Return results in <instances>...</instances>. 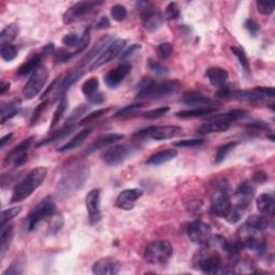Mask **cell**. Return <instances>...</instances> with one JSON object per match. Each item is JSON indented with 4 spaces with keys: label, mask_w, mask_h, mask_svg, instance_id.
I'll return each mask as SVG.
<instances>
[{
    "label": "cell",
    "mask_w": 275,
    "mask_h": 275,
    "mask_svg": "<svg viewBox=\"0 0 275 275\" xmlns=\"http://www.w3.org/2000/svg\"><path fill=\"white\" fill-rule=\"evenodd\" d=\"M180 87V82L176 80L155 81L152 79H144L139 84L137 99L157 100L174 94Z\"/></svg>",
    "instance_id": "cell-1"
},
{
    "label": "cell",
    "mask_w": 275,
    "mask_h": 275,
    "mask_svg": "<svg viewBox=\"0 0 275 275\" xmlns=\"http://www.w3.org/2000/svg\"><path fill=\"white\" fill-rule=\"evenodd\" d=\"M47 169L45 167H37L24 178L21 182L17 183L14 187L13 194L11 196V202H20L27 199L38 189L46 179Z\"/></svg>",
    "instance_id": "cell-2"
},
{
    "label": "cell",
    "mask_w": 275,
    "mask_h": 275,
    "mask_svg": "<svg viewBox=\"0 0 275 275\" xmlns=\"http://www.w3.org/2000/svg\"><path fill=\"white\" fill-rule=\"evenodd\" d=\"M228 183L222 180L213 184L211 189L210 213L214 216L226 218L231 210V200L229 197Z\"/></svg>",
    "instance_id": "cell-3"
},
{
    "label": "cell",
    "mask_w": 275,
    "mask_h": 275,
    "mask_svg": "<svg viewBox=\"0 0 275 275\" xmlns=\"http://www.w3.org/2000/svg\"><path fill=\"white\" fill-rule=\"evenodd\" d=\"M88 176V169L86 167H78L69 171L56 188V194L58 197H68L73 193L80 189Z\"/></svg>",
    "instance_id": "cell-4"
},
{
    "label": "cell",
    "mask_w": 275,
    "mask_h": 275,
    "mask_svg": "<svg viewBox=\"0 0 275 275\" xmlns=\"http://www.w3.org/2000/svg\"><path fill=\"white\" fill-rule=\"evenodd\" d=\"M144 259L151 265L164 266L173 256V246L169 241H153L144 250Z\"/></svg>",
    "instance_id": "cell-5"
},
{
    "label": "cell",
    "mask_w": 275,
    "mask_h": 275,
    "mask_svg": "<svg viewBox=\"0 0 275 275\" xmlns=\"http://www.w3.org/2000/svg\"><path fill=\"white\" fill-rule=\"evenodd\" d=\"M56 214V204L51 196H47L37 204L34 210L28 214L26 219V227L28 231H34L41 222L53 217Z\"/></svg>",
    "instance_id": "cell-6"
},
{
    "label": "cell",
    "mask_w": 275,
    "mask_h": 275,
    "mask_svg": "<svg viewBox=\"0 0 275 275\" xmlns=\"http://www.w3.org/2000/svg\"><path fill=\"white\" fill-rule=\"evenodd\" d=\"M183 134V129L179 126H152L133 133V138L138 140L153 139L157 141L169 140Z\"/></svg>",
    "instance_id": "cell-7"
},
{
    "label": "cell",
    "mask_w": 275,
    "mask_h": 275,
    "mask_svg": "<svg viewBox=\"0 0 275 275\" xmlns=\"http://www.w3.org/2000/svg\"><path fill=\"white\" fill-rule=\"evenodd\" d=\"M48 80V70L45 66H40L37 68L30 78L28 79L25 86L23 87V96L26 100H32L36 96H38L40 91L43 89Z\"/></svg>",
    "instance_id": "cell-8"
},
{
    "label": "cell",
    "mask_w": 275,
    "mask_h": 275,
    "mask_svg": "<svg viewBox=\"0 0 275 275\" xmlns=\"http://www.w3.org/2000/svg\"><path fill=\"white\" fill-rule=\"evenodd\" d=\"M132 153L133 148L131 145L115 144L111 145L102 153L101 159L108 166H118V164L123 163Z\"/></svg>",
    "instance_id": "cell-9"
},
{
    "label": "cell",
    "mask_w": 275,
    "mask_h": 275,
    "mask_svg": "<svg viewBox=\"0 0 275 275\" xmlns=\"http://www.w3.org/2000/svg\"><path fill=\"white\" fill-rule=\"evenodd\" d=\"M186 234L188 239L194 244L203 246L211 239L212 227L210 226V224L200 221V219H197V221H195L188 225Z\"/></svg>",
    "instance_id": "cell-10"
},
{
    "label": "cell",
    "mask_w": 275,
    "mask_h": 275,
    "mask_svg": "<svg viewBox=\"0 0 275 275\" xmlns=\"http://www.w3.org/2000/svg\"><path fill=\"white\" fill-rule=\"evenodd\" d=\"M103 2L100 1H80L77 2L67 10L63 15V21L65 24H72L83 20V18L88 15L97 5H100Z\"/></svg>",
    "instance_id": "cell-11"
},
{
    "label": "cell",
    "mask_w": 275,
    "mask_h": 275,
    "mask_svg": "<svg viewBox=\"0 0 275 275\" xmlns=\"http://www.w3.org/2000/svg\"><path fill=\"white\" fill-rule=\"evenodd\" d=\"M33 137L27 138L21 142L15 148L9 152V154L5 156L3 160L4 167H21L24 163H26L28 159L27 152L33 144Z\"/></svg>",
    "instance_id": "cell-12"
},
{
    "label": "cell",
    "mask_w": 275,
    "mask_h": 275,
    "mask_svg": "<svg viewBox=\"0 0 275 275\" xmlns=\"http://www.w3.org/2000/svg\"><path fill=\"white\" fill-rule=\"evenodd\" d=\"M54 50V44L48 43L40 52H37L33 54L32 56L28 57L25 63H23L16 71V76L18 77H25L29 73H33L37 68H39L41 66V62L43 60L48 54H51Z\"/></svg>",
    "instance_id": "cell-13"
},
{
    "label": "cell",
    "mask_w": 275,
    "mask_h": 275,
    "mask_svg": "<svg viewBox=\"0 0 275 275\" xmlns=\"http://www.w3.org/2000/svg\"><path fill=\"white\" fill-rule=\"evenodd\" d=\"M127 43V41L124 39H118L114 40L111 44H110L103 53L98 57L95 62L90 65L89 67V71H94L97 70L98 68H100L103 65H106L108 63L111 62L114 58H116L118 56L123 53L124 47Z\"/></svg>",
    "instance_id": "cell-14"
},
{
    "label": "cell",
    "mask_w": 275,
    "mask_h": 275,
    "mask_svg": "<svg viewBox=\"0 0 275 275\" xmlns=\"http://www.w3.org/2000/svg\"><path fill=\"white\" fill-rule=\"evenodd\" d=\"M140 16H141V21L143 23L144 28L150 33L157 32L162 26L164 20L163 14L160 11H158L148 4H146V7L141 9Z\"/></svg>",
    "instance_id": "cell-15"
},
{
    "label": "cell",
    "mask_w": 275,
    "mask_h": 275,
    "mask_svg": "<svg viewBox=\"0 0 275 275\" xmlns=\"http://www.w3.org/2000/svg\"><path fill=\"white\" fill-rule=\"evenodd\" d=\"M254 196H255V188L253 184L249 181H244L236 189V193H235L236 204L234 205L245 211L247 209V206L250 204V202H252Z\"/></svg>",
    "instance_id": "cell-16"
},
{
    "label": "cell",
    "mask_w": 275,
    "mask_h": 275,
    "mask_svg": "<svg viewBox=\"0 0 275 275\" xmlns=\"http://www.w3.org/2000/svg\"><path fill=\"white\" fill-rule=\"evenodd\" d=\"M85 204H86L88 211V219L91 224H97L101 219L100 211V191L98 188L91 189L86 195L85 198Z\"/></svg>",
    "instance_id": "cell-17"
},
{
    "label": "cell",
    "mask_w": 275,
    "mask_h": 275,
    "mask_svg": "<svg viewBox=\"0 0 275 275\" xmlns=\"http://www.w3.org/2000/svg\"><path fill=\"white\" fill-rule=\"evenodd\" d=\"M113 41H114V37H112V36H105V37H102V38H100L96 42L95 45L87 52V54L81 59V62H80V64H79L78 68L83 69L88 63L93 62V60L95 62V60L100 56V55L103 53V51H105Z\"/></svg>",
    "instance_id": "cell-18"
},
{
    "label": "cell",
    "mask_w": 275,
    "mask_h": 275,
    "mask_svg": "<svg viewBox=\"0 0 275 275\" xmlns=\"http://www.w3.org/2000/svg\"><path fill=\"white\" fill-rule=\"evenodd\" d=\"M131 64L124 63L116 67L115 69L109 71L105 77V83L110 88H116L125 81V79L131 72Z\"/></svg>",
    "instance_id": "cell-19"
},
{
    "label": "cell",
    "mask_w": 275,
    "mask_h": 275,
    "mask_svg": "<svg viewBox=\"0 0 275 275\" xmlns=\"http://www.w3.org/2000/svg\"><path fill=\"white\" fill-rule=\"evenodd\" d=\"M143 195V192L139 188H131V189H125L121 192L118 198L115 200V206L118 207L120 210L129 211L132 210L134 204L140 199V197Z\"/></svg>",
    "instance_id": "cell-20"
},
{
    "label": "cell",
    "mask_w": 275,
    "mask_h": 275,
    "mask_svg": "<svg viewBox=\"0 0 275 275\" xmlns=\"http://www.w3.org/2000/svg\"><path fill=\"white\" fill-rule=\"evenodd\" d=\"M120 262L113 257H105L93 265V273L96 275H114L120 271Z\"/></svg>",
    "instance_id": "cell-21"
},
{
    "label": "cell",
    "mask_w": 275,
    "mask_h": 275,
    "mask_svg": "<svg viewBox=\"0 0 275 275\" xmlns=\"http://www.w3.org/2000/svg\"><path fill=\"white\" fill-rule=\"evenodd\" d=\"M180 102L185 106H191L194 108H205L214 106V101L211 98L197 93V91H187V93L183 94L180 98Z\"/></svg>",
    "instance_id": "cell-22"
},
{
    "label": "cell",
    "mask_w": 275,
    "mask_h": 275,
    "mask_svg": "<svg viewBox=\"0 0 275 275\" xmlns=\"http://www.w3.org/2000/svg\"><path fill=\"white\" fill-rule=\"evenodd\" d=\"M124 138L123 133H110V134H106V136H102L100 138H98L95 142L91 143L88 149L85 151V154H91V153L97 152L99 150H102L105 148H108V146L114 145L115 143H118V141H120L121 139Z\"/></svg>",
    "instance_id": "cell-23"
},
{
    "label": "cell",
    "mask_w": 275,
    "mask_h": 275,
    "mask_svg": "<svg viewBox=\"0 0 275 275\" xmlns=\"http://www.w3.org/2000/svg\"><path fill=\"white\" fill-rule=\"evenodd\" d=\"M205 77L213 86L222 87L224 85H226V82L228 81L229 75L227 70L221 68V67H213V68L207 69Z\"/></svg>",
    "instance_id": "cell-24"
},
{
    "label": "cell",
    "mask_w": 275,
    "mask_h": 275,
    "mask_svg": "<svg viewBox=\"0 0 275 275\" xmlns=\"http://www.w3.org/2000/svg\"><path fill=\"white\" fill-rule=\"evenodd\" d=\"M176 156H178V151L173 149L162 150L155 153V154H153L149 159L146 160V164H148V166H159V164L166 163L174 159Z\"/></svg>",
    "instance_id": "cell-25"
},
{
    "label": "cell",
    "mask_w": 275,
    "mask_h": 275,
    "mask_svg": "<svg viewBox=\"0 0 275 275\" xmlns=\"http://www.w3.org/2000/svg\"><path fill=\"white\" fill-rule=\"evenodd\" d=\"M257 210L261 213V215L272 216L274 213V197L271 194H261L256 199Z\"/></svg>",
    "instance_id": "cell-26"
},
{
    "label": "cell",
    "mask_w": 275,
    "mask_h": 275,
    "mask_svg": "<svg viewBox=\"0 0 275 275\" xmlns=\"http://www.w3.org/2000/svg\"><path fill=\"white\" fill-rule=\"evenodd\" d=\"M229 128H230V124L225 123V121L209 119V121H206V123L199 127L198 133L210 134V133H216V132H224V131H227Z\"/></svg>",
    "instance_id": "cell-27"
},
{
    "label": "cell",
    "mask_w": 275,
    "mask_h": 275,
    "mask_svg": "<svg viewBox=\"0 0 275 275\" xmlns=\"http://www.w3.org/2000/svg\"><path fill=\"white\" fill-rule=\"evenodd\" d=\"M91 131H93L91 128H85V129L81 130L80 132H78L77 136H75V138H72L68 143L60 146L57 151L58 152H68V151H72V150L79 148V146H81L84 143L85 140L89 137Z\"/></svg>",
    "instance_id": "cell-28"
},
{
    "label": "cell",
    "mask_w": 275,
    "mask_h": 275,
    "mask_svg": "<svg viewBox=\"0 0 275 275\" xmlns=\"http://www.w3.org/2000/svg\"><path fill=\"white\" fill-rule=\"evenodd\" d=\"M246 115H247V111H245V110L236 109V110H231V111L225 112V113H219V114L213 115L210 119L222 120V121H225V123L231 124L232 121L244 118Z\"/></svg>",
    "instance_id": "cell-29"
},
{
    "label": "cell",
    "mask_w": 275,
    "mask_h": 275,
    "mask_svg": "<svg viewBox=\"0 0 275 275\" xmlns=\"http://www.w3.org/2000/svg\"><path fill=\"white\" fill-rule=\"evenodd\" d=\"M21 100L16 99L9 103H1V124H4L15 115L20 113Z\"/></svg>",
    "instance_id": "cell-30"
},
{
    "label": "cell",
    "mask_w": 275,
    "mask_h": 275,
    "mask_svg": "<svg viewBox=\"0 0 275 275\" xmlns=\"http://www.w3.org/2000/svg\"><path fill=\"white\" fill-rule=\"evenodd\" d=\"M215 107H205V108H195L193 110H186V111H180L176 113V118H200V116L210 115L214 112H216Z\"/></svg>",
    "instance_id": "cell-31"
},
{
    "label": "cell",
    "mask_w": 275,
    "mask_h": 275,
    "mask_svg": "<svg viewBox=\"0 0 275 275\" xmlns=\"http://www.w3.org/2000/svg\"><path fill=\"white\" fill-rule=\"evenodd\" d=\"M12 239H13V227L12 226L2 227L1 236H0V256L1 258H3L5 253L8 252Z\"/></svg>",
    "instance_id": "cell-32"
},
{
    "label": "cell",
    "mask_w": 275,
    "mask_h": 275,
    "mask_svg": "<svg viewBox=\"0 0 275 275\" xmlns=\"http://www.w3.org/2000/svg\"><path fill=\"white\" fill-rule=\"evenodd\" d=\"M75 128H76V126H70V125H65L64 124V126L60 128V129H58L56 132H54L51 137L46 138L45 140H42L41 142L37 144V148H40V146H43V145H46V144L51 143V142L57 141V140L68 137L69 134H71V132L75 130Z\"/></svg>",
    "instance_id": "cell-33"
},
{
    "label": "cell",
    "mask_w": 275,
    "mask_h": 275,
    "mask_svg": "<svg viewBox=\"0 0 275 275\" xmlns=\"http://www.w3.org/2000/svg\"><path fill=\"white\" fill-rule=\"evenodd\" d=\"M18 34H20V27H18L17 24H9L0 34V42H1V44L11 43L12 41H14L17 38Z\"/></svg>",
    "instance_id": "cell-34"
},
{
    "label": "cell",
    "mask_w": 275,
    "mask_h": 275,
    "mask_svg": "<svg viewBox=\"0 0 275 275\" xmlns=\"http://www.w3.org/2000/svg\"><path fill=\"white\" fill-rule=\"evenodd\" d=\"M244 225L259 231H265L269 227V219L265 215H252L249 216Z\"/></svg>",
    "instance_id": "cell-35"
},
{
    "label": "cell",
    "mask_w": 275,
    "mask_h": 275,
    "mask_svg": "<svg viewBox=\"0 0 275 275\" xmlns=\"http://www.w3.org/2000/svg\"><path fill=\"white\" fill-rule=\"evenodd\" d=\"M67 107H68V99H67V96H64L59 99L58 106H57L56 110H55L53 118H52V123L50 126V130L54 129V128L58 125L59 121L63 119L65 112L67 111Z\"/></svg>",
    "instance_id": "cell-36"
},
{
    "label": "cell",
    "mask_w": 275,
    "mask_h": 275,
    "mask_svg": "<svg viewBox=\"0 0 275 275\" xmlns=\"http://www.w3.org/2000/svg\"><path fill=\"white\" fill-rule=\"evenodd\" d=\"M236 142H230V143L219 146V148L216 150L215 158H214V162H215L216 164L222 163L226 159V157H227L229 153L236 148Z\"/></svg>",
    "instance_id": "cell-37"
},
{
    "label": "cell",
    "mask_w": 275,
    "mask_h": 275,
    "mask_svg": "<svg viewBox=\"0 0 275 275\" xmlns=\"http://www.w3.org/2000/svg\"><path fill=\"white\" fill-rule=\"evenodd\" d=\"M98 88H99V81L97 78H90L86 82H84L82 85V93L85 95V97L88 98L98 93Z\"/></svg>",
    "instance_id": "cell-38"
},
{
    "label": "cell",
    "mask_w": 275,
    "mask_h": 275,
    "mask_svg": "<svg viewBox=\"0 0 275 275\" xmlns=\"http://www.w3.org/2000/svg\"><path fill=\"white\" fill-rule=\"evenodd\" d=\"M0 55L5 62H12L17 56V48L12 43H3L0 48Z\"/></svg>",
    "instance_id": "cell-39"
},
{
    "label": "cell",
    "mask_w": 275,
    "mask_h": 275,
    "mask_svg": "<svg viewBox=\"0 0 275 275\" xmlns=\"http://www.w3.org/2000/svg\"><path fill=\"white\" fill-rule=\"evenodd\" d=\"M21 212H22L21 206H13V207H10V209L2 211V213H1V228L4 227L5 224L12 221L13 218H15Z\"/></svg>",
    "instance_id": "cell-40"
},
{
    "label": "cell",
    "mask_w": 275,
    "mask_h": 275,
    "mask_svg": "<svg viewBox=\"0 0 275 275\" xmlns=\"http://www.w3.org/2000/svg\"><path fill=\"white\" fill-rule=\"evenodd\" d=\"M231 52L236 55V57L239 60V63L241 65V67L243 68V70L245 72H249V63H248V59L246 57L245 53L242 50V48L237 47V46H231Z\"/></svg>",
    "instance_id": "cell-41"
},
{
    "label": "cell",
    "mask_w": 275,
    "mask_h": 275,
    "mask_svg": "<svg viewBox=\"0 0 275 275\" xmlns=\"http://www.w3.org/2000/svg\"><path fill=\"white\" fill-rule=\"evenodd\" d=\"M88 110L87 106H80L78 107L77 109L73 110V112L70 114V116L67 118L65 125H70V126H76V121L78 119H80L82 116L86 113V111Z\"/></svg>",
    "instance_id": "cell-42"
},
{
    "label": "cell",
    "mask_w": 275,
    "mask_h": 275,
    "mask_svg": "<svg viewBox=\"0 0 275 275\" xmlns=\"http://www.w3.org/2000/svg\"><path fill=\"white\" fill-rule=\"evenodd\" d=\"M24 268H25V261L22 258L15 259L12 264L10 265V267L7 269V270L3 271V275H16V274H21L24 271Z\"/></svg>",
    "instance_id": "cell-43"
},
{
    "label": "cell",
    "mask_w": 275,
    "mask_h": 275,
    "mask_svg": "<svg viewBox=\"0 0 275 275\" xmlns=\"http://www.w3.org/2000/svg\"><path fill=\"white\" fill-rule=\"evenodd\" d=\"M173 54V45L170 42H163V43L157 46V56L160 60L168 59Z\"/></svg>",
    "instance_id": "cell-44"
},
{
    "label": "cell",
    "mask_w": 275,
    "mask_h": 275,
    "mask_svg": "<svg viewBox=\"0 0 275 275\" xmlns=\"http://www.w3.org/2000/svg\"><path fill=\"white\" fill-rule=\"evenodd\" d=\"M73 56H76L75 53H71L69 51L65 50V48H60L54 53V60L56 64H66L71 60Z\"/></svg>",
    "instance_id": "cell-45"
},
{
    "label": "cell",
    "mask_w": 275,
    "mask_h": 275,
    "mask_svg": "<svg viewBox=\"0 0 275 275\" xmlns=\"http://www.w3.org/2000/svg\"><path fill=\"white\" fill-rule=\"evenodd\" d=\"M180 16H181V10L179 4L176 2L169 3L167 5L166 11H164V17L169 21H174V20H178Z\"/></svg>",
    "instance_id": "cell-46"
},
{
    "label": "cell",
    "mask_w": 275,
    "mask_h": 275,
    "mask_svg": "<svg viewBox=\"0 0 275 275\" xmlns=\"http://www.w3.org/2000/svg\"><path fill=\"white\" fill-rule=\"evenodd\" d=\"M110 13L115 22H123L127 17V9L121 4H115L111 8Z\"/></svg>",
    "instance_id": "cell-47"
},
{
    "label": "cell",
    "mask_w": 275,
    "mask_h": 275,
    "mask_svg": "<svg viewBox=\"0 0 275 275\" xmlns=\"http://www.w3.org/2000/svg\"><path fill=\"white\" fill-rule=\"evenodd\" d=\"M145 107L144 103L142 102H137V103H132V105L130 106H127L123 109H120L118 112H116L115 113V116H127V115H131V114H134V113H137L139 112L140 110L143 109Z\"/></svg>",
    "instance_id": "cell-48"
},
{
    "label": "cell",
    "mask_w": 275,
    "mask_h": 275,
    "mask_svg": "<svg viewBox=\"0 0 275 275\" xmlns=\"http://www.w3.org/2000/svg\"><path fill=\"white\" fill-rule=\"evenodd\" d=\"M205 142V140L202 138H196V139H191V140H181V141L174 142V146H178V148H198V146L202 145Z\"/></svg>",
    "instance_id": "cell-49"
},
{
    "label": "cell",
    "mask_w": 275,
    "mask_h": 275,
    "mask_svg": "<svg viewBox=\"0 0 275 275\" xmlns=\"http://www.w3.org/2000/svg\"><path fill=\"white\" fill-rule=\"evenodd\" d=\"M169 111H170L169 107H161V108H157L154 110H151V111H148L146 113H144L143 116L148 119H157L162 118V116L166 115Z\"/></svg>",
    "instance_id": "cell-50"
},
{
    "label": "cell",
    "mask_w": 275,
    "mask_h": 275,
    "mask_svg": "<svg viewBox=\"0 0 275 275\" xmlns=\"http://www.w3.org/2000/svg\"><path fill=\"white\" fill-rule=\"evenodd\" d=\"M148 66L153 72H155L158 76H166L168 73L167 67H164L160 62H158V60L152 59V58L149 59Z\"/></svg>",
    "instance_id": "cell-51"
},
{
    "label": "cell",
    "mask_w": 275,
    "mask_h": 275,
    "mask_svg": "<svg viewBox=\"0 0 275 275\" xmlns=\"http://www.w3.org/2000/svg\"><path fill=\"white\" fill-rule=\"evenodd\" d=\"M89 42H90V29L88 27L87 29L84 30V33H83V35L81 37V40H80V44H79L76 52H73V53H75V55H78L79 53H82L83 51L86 50V47L88 46Z\"/></svg>",
    "instance_id": "cell-52"
},
{
    "label": "cell",
    "mask_w": 275,
    "mask_h": 275,
    "mask_svg": "<svg viewBox=\"0 0 275 275\" xmlns=\"http://www.w3.org/2000/svg\"><path fill=\"white\" fill-rule=\"evenodd\" d=\"M244 28L253 37L258 36L260 33V25L255 20H253V18H247L245 23H244Z\"/></svg>",
    "instance_id": "cell-53"
},
{
    "label": "cell",
    "mask_w": 275,
    "mask_h": 275,
    "mask_svg": "<svg viewBox=\"0 0 275 275\" xmlns=\"http://www.w3.org/2000/svg\"><path fill=\"white\" fill-rule=\"evenodd\" d=\"M80 40H81V37H79L75 33H71V34H67L64 37V38H63V43L66 46L78 48L79 44H80Z\"/></svg>",
    "instance_id": "cell-54"
},
{
    "label": "cell",
    "mask_w": 275,
    "mask_h": 275,
    "mask_svg": "<svg viewBox=\"0 0 275 275\" xmlns=\"http://www.w3.org/2000/svg\"><path fill=\"white\" fill-rule=\"evenodd\" d=\"M110 110H111V108L97 110V111L91 112V113H89L87 116H85V118L81 120V123H80V124H81V125H84V124H86V123H89V121L96 120V119H98L99 118H101L102 115H105L107 112H109Z\"/></svg>",
    "instance_id": "cell-55"
},
{
    "label": "cell",
    "mask_w": 275,
    "mask_h": 275,
    "mask_svg": "<svg viewBox=\"0 0 275 275\" xmlns=\"http://www.w3.org/2000/svg\"><path fill=\"white\" fill-rule=\"evenodd\" d=\"M256 7H257V11L262 15H271L274 11V3L272 2L256 1Z\"/></svg>",
    "instance_id": "cell-56"
},
{
    "label": "cell",
    "mask_w": 275,
    "mask_h": 275,
    "mask_svg": "<svg viewBox=\"0 0 275 275\" xmlns=\"http://www.w3.org/2000/svg\"><path fill=\"white\" fill-rule=\"evenodd\" d=\"M64 226V218L62 215H58V214H55L52 219V224L50 225V231L53 234H56L57 231L62 229Z\"/></svg>",
    "instance_id": "cell-57"
},
{
    "label": "cell",
    "mask_w": 275,
    "mask_h": 275,
    "mask_svg": "<svg viewBox=\"0 0 275 275\" xmlns=\"http://www.w3.org/2000/svg\"><path fill=\"white\" fill-rule=\"evenodd\" d=\"M47 103H48V100H44L43 102H41L40 105L36 108L34 114H33V118H32V125H35L37 123V120L40 118V116L42 115L45 108L47 107Z\"/></svg>",
    "instance_id": "cell-58"
},
{
    "label": "cell",
    "mask_w": 275,
    "mask_h": 275,
    "mask_svg": "<svg viewBox=\"0 0 275 275\" xmlns=\"http://www.w3.org/2000/svg\"><path fill=\"white\" fill-rule=\"evenodd\" d=\"M140 48H141V45L140 44H132L129 46V48H127L125 52H123L120 54V58L121 60H128L129 58H131L134 54H136Z\"/></svg>",
    "instance_id": "cell-59"
},
{
    "label": "cell",
    "mask_w": 275,
    "mask_h": 275,
    "mask_svg": "<svg viewBox=\"0 0 275 275\" xmlns=\"http://www.w3.org/2000/svg\"><path fill=\"white\" fill-rule=\"evenodd\" d=\"M87 100L91 103V105H101V103L105 102L106 98H105V95H103V94L96 93L95 95L89 97Z\"/></svg>",
    "instance_id": "cell-60"
},
{
    "label": "cell",
    "mask_w": 275,
    "mask_h": 275,
    "mask_svg": "<svg viewBox=\"0 0 275 275\" xmlns=\"http://www.w3.org/2000/svg\"><path fill=\"white\" fill-rule=\"evenodd\" d=\"M253 180L254 182L261 184V183H266L268 181V175L266 174V172H264V171H257V172H255Z\"/></svg>",
    "instance_id": "cell-61"
},
{
    "label": "cell",
    "mask_w": 275,
    "mask_h": 275,
    "mask_svg": "<svg viewBox=\"0 0 275 275\" xmlns=\"http://www.w3.org/2000/svg\"><path fill=\"white\" fill-rule=\"evenodd\" d=\"M96 28L102 30V29H108L110 28V20L108 16H102L99 21L96 24Z\"/></svg>",
    "instance_id": "cell-62"
},
{
    "label": "cell",
    "mask_w": 275,
    "mask_h": 275,
    "mask_svg": "<svg viewBox=\"0 0 275 275\" xmlns=\"http://www.w3.org/2000/svg\"><path fill=\"white\" fill-rule=\"evenodd\" d=\"M12 138H13V133H8V134H5L4 137L1 138V141H0V149H3L5 145H7V143H9Z\"/></svg>",
    "instance_id": "cell-63"
},
{
    "label": "cell",
    "mask_w": 275,
    "mask_h": 275,
    "mask_svg": "<svg viewBox=\"0 0 275 275\" xmlns=\"http://www.w3.org/2000/svg\"><path fill=\"white\" fill-rule=\"evenodd\" d=\"M9 89H10V83L9 82L2 81L1 83H0V94L5 95Z\"/></svg>",
    "instance_id": "cell-64"
}]
</instances>
